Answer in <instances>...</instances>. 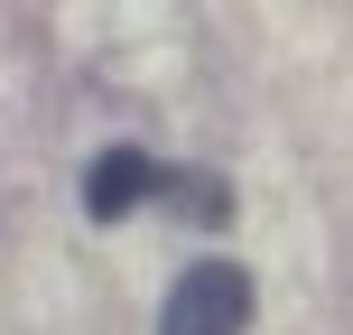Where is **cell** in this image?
Returning <instances> with one entry per match:
<instances>
[{
  "mask_svg": "<svg viewBox=\"0 0 353 335\" xmlns=\"http://www.w3.org/2000/svg\"><path fill=\"white\" fill-rule=\"evenodd\" d=\"M140 205H176V214L223 224L232 195L214 186V177H195V168H159L149 149H103V159L84 168V214L93 224H121V214H140Z\"/></svg>",
  "mask_w": 353,
  "mask_h": 335,
  "instance_id": "cell-1",
  "label": "cell"
},
{
  "mask_svg": "<svg viewBox=\"0 0 353 335\" xmlns=\"http://www.w3.org/2000/svg\"><path fill=\"white\" fill-rule=\"evenodd\" d=\"M251 326V270L223 261V251H205V261L176 270L168 307H159V335H242Z\"/></svg>",
  "mask_w": 353,
  "mask_h": 335,
  "instance_id": "cell-2",
  "label": "cell"
}]
</instances>
